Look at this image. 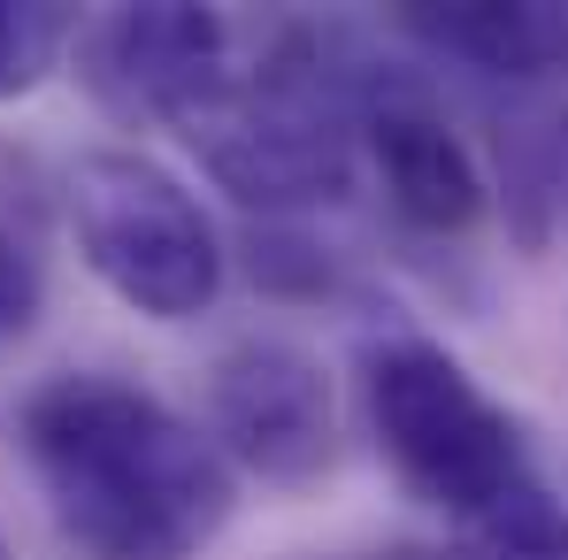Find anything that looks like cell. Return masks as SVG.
<instances>
[{
	"label": "cell",
	"mask_w": 568,
	"mask_h": 560,
	"mask_svg": "<svg viewBox=\"0 0 568 560\" xmlns=\"http://www.w3.org/2000/svg\"><path fill=\"white\" fill-rule=\"evenodd\" d=\"M16 454L78 560H200L239 476L207 430L115 369H54L16 399Z\"/></svg>",
	"instance_id": "1"
},
{
	"label": "cell",
	"mask_w": 568,
	"mask_h": 560,
	"mask_svg": "<svg viewBox=\"0 0 568 560\" xmlns=\"http://www.w3.org/2000/svg\"><path fill=\"white\" fill-rule=\"evenodd\" d=\"M362 422L399 491L469 530L484 560L568 553V507L554 499L523 422L438 338L384 330L362 346Z\"/></svg>",
	"instance_id": "2"
},
{
	"label": "cell",
	"mask_w": 568,
	"mask_h": 560,
	"mask_svg": "<svg viewBox=\"0 0 568 560\" xmlns=\"http://www.w3.org/2000/svg\"><path fill=\"white\" fill-rule=\"evenodd\" d=\"M62 215H70L78 262L131 315L192 323L215 307L223 262H231L215 238V215L146 146H85L62 177Z\"/></svg>",
	"instance_id": "3"
},
{
	"label": "cell",
	"mask_w": 568,
	"mask_h": 560,
	"mask_svg": "<svg viewBox=\"0 0 568 560\" xmlns=\"http://www.w3.org/2000/svg\"><path fill=\"white\" fill-rule=\"evenodd\" d=\"M78 85L93 93L100 115L123 131H185L207 100L231 93L239 54H231V16L192 8V0H139V8H100L78 16L70 47Z\"/></svg>",
	"instance_id": "4"
},
{
	"label": "cell",
	"mask_w": 568,
	"mask_h": 560,
	"mask_svg": "<svg viewBox=\"0 0 568 560\" xmlns=\"http://www.w3.org/2000/svg\"><path fill=\"white\" fill-rule=\"evenodd\" d=\"M207 446L231 476H262L300 491L338 468V384L331 369L277 330H246L207 362Z\"/></svg>",
	"instance_id": "5"
},
{
	"label": "cell",
	"mask_w": 568,
	"mask_h": 560,
	"mask_svg": "<svg viewBox=\"0 0 568 560\" xmlns=\"http://www.w3.org/2000/svg\"><path fill=\"white\" fill-rule=\"evenodd\" d=\"M354 146L369 154L384 207L407 231H423V238H469L476 223H484L491 185H484L469 139L454 131V115L430 100L423 78L377 62L362 100H354Z\"/></svg>",
	"instance_id": "6"
},
{
	"label": "cell",
	"mask_w": 568,
	"mask_h": 560,
	"mask_svg": "<svg viewBox=\"0 0 568 560\" xmlns=\"http://www.w3.org/2000/svg\"><path fill=\"white\" fill-rule=\"evenodd\" d=\"M392 31L491 85H546L568 70V8L554 0H462V8H392Z\"/></svg>",
	"instance_id": "7"
},
{
	"label": "cell",
	"mask_w": 568,
	"mask_h": 560,
	"mask_svg": "<svg viewBox=\"0 0 568 560\" xmlns=\"http://www.w3.org/2000/svg\"><path fill=\"white\" fill-rule=\"evenodd\" d=\"M78 47V8L54 0H0V108L39 93Z\"/></svg>",
	"instance_id": "8"
},
{
	"label": "cell",
	"mask_w": 568,
	"mask_h": 560,
	"mask_svg": "<svg viewBox=\"0 0 568 560\" xmlns=\"http://www.w3.org/2000/svg\"><path fill=\"white\" fill-rule=\"evenodd\" d=\"M246 254H254V284L277 292V299L331 292V254H323L315 238H300L292 223H254V231H246Z\"/></svg>",
	"instance_id": "9"
},
{
	"label": "cell",
	"mask_w": 568,
	"mask_h": 560,
	"mask_svg": "<svg viewBox=\"0 0 568 560\" xmlns=\"http://www.w3.org/2000/svg\"><path fill=\"white\" fill-rule=\"evenodd\" d=\"M39 315H47V269H39L31 238L0 223V354L23 346L39 330Z\"/></svg>",
	"instance_id": "10"
},
{
	"label": "cell",
	"mask_w": 568,
	"mask_h": 560,
	"mask_svg": "<svg viewBox=\"0 0 568 560\" xmlns=\"http://www.w3.org/2000/svg\"><path fill=\"white\" fill-rule=\"evenodd\" d=\"M538 170H546V200L568 215V108L554 115V131H546V162Z\"/></svg>",
	"instance_id": "11"
},
{
	"label": "cell",
	"mask_w": 568,
	"mask_h": 560,
	"mask_svg": "<svg viewBox=\"0 0 568 560\" xmlns=\"http://www.w3.org/2000/svg\"><path fill=\"white\" fill-rule=\"evenodd\" d=\"M331 560H476V553H438V546H384V553H331Z\"/></svg>",
	"instance_id": "12"
},
{
	"label": "cell",
	"mask_w": 568,
	"mask_h": 560,
	"mask_svg": "<svg viewBox=\"0 0 568 560\" xmlns=\"http://www.w3.org/2000/svg\"><path fill=\"white\" fill-rule=\"evenodd\" d=\"M0 560H8V530H0Z\"/></svg>",
	"instance_id": "13"
},
{
	"label": "cell",
	"mask_w": 568,
	"mask_h": 560,
	"mask_svg": "<svg viewBox=\"0 0 568 560\" xmlns=\"http://www.w3.org/2000/svg\"><path fill=\"white\" fill-rule=\"evenodd\" d=\"M476 560H484V553H476ZM561 560H568V553H561Z\"/></svg>",
	"instance_id": "14"
}]
</instances>
